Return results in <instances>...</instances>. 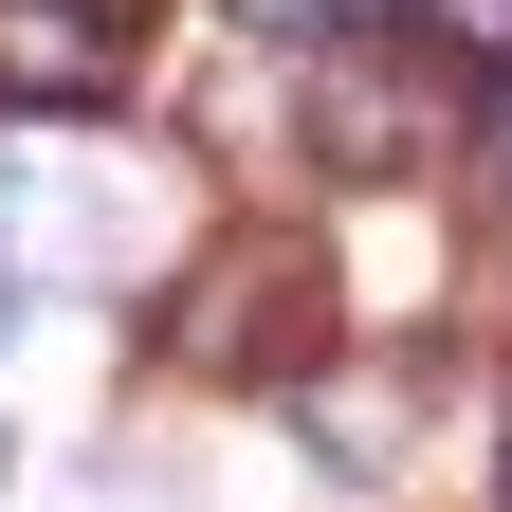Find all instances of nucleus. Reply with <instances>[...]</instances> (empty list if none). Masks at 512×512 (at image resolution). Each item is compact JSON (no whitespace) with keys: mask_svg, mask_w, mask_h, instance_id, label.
I'll list each match as a JSON object with an SVG mask.
<instances>
[{"mask_svg":"<svg viewBox=\"0 0 512 512\" xmlns=\"http://www.w3.org/2000/svg\"><path fill=\"white\" fill-rule=\"evenodd\" d=\"M494 512H512V439H494Z\"/></svg>","mask_w":512,"mask_h":512,"instance_id":"8","label":"nucleus"},{"mask_svg":"<svg viewBox=\"0 0 512 512\" xmlns=\"http://www.w3.org/2000/svg\"><path fill=\"white\" fill-rule=\"evenodd\" d=\"M220 19H238V37H330L348 0H220Z\"/></svg>","mask_w":512,"mask_h":512,"instance_id":"6","label":"nucleus"},{"mask_svg":"<svg viewBox=\"0 0 512 512\" xmlns=\"http://www.w3.org/2000/svg\"><path fill=\"white\" fill-rule=\"evenodd\" d=\"M494 165H512V110H494Z\"/></svg>","mask_w":512,"mask_h":512,"instance_id":"9","label":"nucleus"},{"mask_svg":"<svg viewBox=\"0 0 512 512\" xmlns=\"http://www.w3.org/2000/svg\"><path fill=\"white\" fill-rule=\"evenodd\" d=\"M293 403H311V458H330V476H403V439H421L403 421V366H384V384L366 366H311Z\"/></svg>","mask_w":512,"mask_h":512,"instance_id":"4","label":"nucleus"},{"mask_svg":"<svg viewBox=\"0 0 512 512\" xmlns=\"http://www.w3.org/2000/svg\"><path fill=\"white\" fill-rule=\"evenodd\" d=\"M421 55H458V74H512V0H384Z\"/></svg>","mask_w":512,"mask_h":512,"instance_id":"5","label":"nucleus"},{"mask_svg":"<svg viewBox=\"0 0 512 512\" xmlns=\"http://www.w3.org/2000/svg\"><path fill=\"white\" fill-rule=\"evenodd\" d=\"M147 330H165V366H183V384H311V366H330V256H311L293 220L183 238Z\"/></svg>","mask_w":512,"mask_h":512,"instance_id":"1","label":"nucleus"},{"mask_svg":"<svg viewBox=\"0 0 512 512\" xmlns=\"http://www.w3.org/2000/svg\"><path fill=\"white\" fill-rule=\"evenodd\" d=\"M128 92V0H0V128H74Z\"/></svg>","mask_w":512,"mask_h":512,"instance_id":"2","label":"nucleus"},{"mask_svg":"<svg viewBox=\"0 0 512 512\" xmlns=\"http://www.w3.org/2000/svg\"><path fill=\"white\" fill-rule=\"evenodd\" d=\"M311 147H330L348 183H403V165L439 147V92H421V74H366V55H330V74H311Z\"/></svg>","mask_w":512,"mask_h":512,"instance_id":"3","label":"nucleus"},{"mask_svg":"<svg viewBox=\"0 0 512 512\" xmlns=\"http://www.w3.org/2000/svg\"><path fill=\"white\" fill-rule=\"evenodd\" d=\"M0 330H19V256H0Z\"/></svg>","mask_w":512,"mask_h":512,"instance_id":"7","label":"nucleus"}]
</instances>
